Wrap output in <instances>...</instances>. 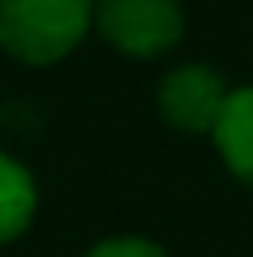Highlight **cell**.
<instances>
[{
	"label": "cell",
	"mask_w": 253,
	"mask_h": 257,
	"mask_svg": "<svg viewBox=\"0 0 253 257\" xmlns=\"http://www.w3.org/2000/svg\"><path fill=\"white\" fill-rule=\"evenodd\" d=\"M211 139H215L224 165L232 169V177L253 186V89L228 93V105L219 114Z\"/></svg>",
	"instance_id": "cell-4"
},
{
	"label": "cell",
	"mask_w": 253,
	"mask_h": 257,
	"mask_svg": "<svg viewBox=\"0 0 253 257\" xmlns=\"http://www.w3.org/2000/svg\"><path fill=\"white\" fill-rule=\"evenodd\" d=\"M97 0H0V47L21 63H59L93 26Z\"/></svg>",
	"instance_id": "cell-1"
},
{
	"label": "cell",
	"mask_w": 253,
	"mask_h": 257,
	"mask_svg": "<svg viewBox=\"0 0 253 257\" xmlns=\"http://www.w3.org/2000/svg\"><path fill=\"white\" fill-rule=\"evenodd\" d=\"M84 257H165V249L152 244V240H144V236H114V240L93 244Z\"/></svg>",
	"instance_id": "cell-6"
},
{
	"label": "cell",
	"mask_w": 253,
	"mask_h": 257,
	"mask_svg": "<svg viewBox=\"0 0 253 257\" xmlns=\"http://www.w3.org/2000/svg\"><path fill=\"white\" fill-rule=\"evenodd\" d=\"M34 207H38L34 177L26 173V165H17L13 156L0 152V244L17 240L30 228Z\"/></svg>",
	"instance_id": "cell-5"
},
{
	"label": "cell",
	"mask_w": 253,
	"mask_h": 257,
	"mask_svg": "<svg viewBox=\"0 0 253 257\" xmlns=\"http://www.w3.org/2000/svg\"><path fill=\"white\" fill-rule=\"evenodd\" d=\"M156 105H161L169 126L190 131V135H211L215 122H219V114H224V105H228V89L211 68L186 63V68H173L161 80Z\"/></svg>",
	"instance_id": "cell-3"
},
{
	"label": "cell",
	"mask_w": 253,
	"mask_h": 257,
	"mask_svg": "<svg viewBox=\"0 0 253 257\" xmlns=\"http://www.w3.org/2000/svg\"><path fill=\"white\" fill-rule=\"evenodd\" d=\"M93 26L114 51L135 59L165 55L182 38V5L177 0H97Z\"/></svg>",
	"instance_id": "cell-2"
}]
</instances>
